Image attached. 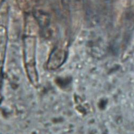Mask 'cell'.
<instances>
[{"instance_id": "obj_1", "label": "cell", "mask_w": 134, "mask_h": 134, "mask_svg": "<svg viewBox=\"0 0 134 134\" xmlns=\"http://www.w3.org/2000/svg\"><path fill=\"white\" fill-rule=\"evenodd\" d=\"M66 56L65 49L57 47L52 53L48 62V66L51 69H57L64 62Z\"/></svg>"}, {"instance_id": "obj_2", "label": "cell", "mask_w": 134, "mask_h": 134, "mask_svg": "<svg viewBox=\"0 0 134 134\" xmlns=\"http://www.w3.org/2000/svg\"><path fill=\"white\" fill-rule=\"evenodd\" d=\"M7 43V37L6 30L4 27L0 26V77L2 73V66L4 60Z\"/></svg>"}]
</instances>
